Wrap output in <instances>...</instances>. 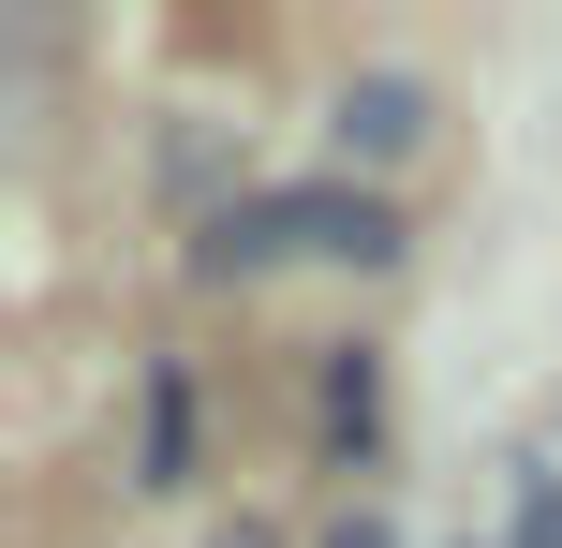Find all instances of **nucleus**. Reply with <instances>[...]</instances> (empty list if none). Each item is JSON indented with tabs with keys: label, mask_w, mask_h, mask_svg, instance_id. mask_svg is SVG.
Instances as JSON below:
<instances>
[{
	"label": "nucleus",
	"mask_w": 562,
	"mask_h": 548,
	"mask_svg": "<svg viewBox=\"0 0 562 548\" xmlns=\"http://www.w3.org/2000/svg\"><path fill=\"white\" fill-rule=\"evenodd\" d=\"M385 253H400L385 193H237L223 223L193 237L207 282H252V267H385Z\"/></svg>",
	"instance_id": "f257e3e1"
},
{
	"label": "nucleus",
	"mask_w": 562,
	"mask_h": 548,
	"mask_svg": "<svg viewBox=\"0 0 562 548\" xmlns=\"http://www.w3.org/2000/svg\"><path fill=\"white\" fill-rule=\"evenodd\" d=\"M326 134H340V164H400V148L429 134V89H415V75H356Z\"/></svg>",
	"instance_id": "f03ea898"
},
{
	"label": "nucleus",
	"mask_w": 562,
	"mask_h": 548,
	"mask_svg": "<svg viewBox=\"0 0 562 548\" xmlns=\"http://www.w3.org/2000/svg\"><path fill=\"white\" fill-rule=\"evenodd\" d=\"M178 474H193V385L148 371V490H178Z\"/></svg>",
	"instance_id": "7ed1b4c3"
},
{
	"label": "nucleus",
	"mask_w": 562,
	"mask_h": 548,
	"mask_svg": "<svg viewBox=\"0 0 562 548\" xmlns=\"http://www.w3.org/2000/svg\"><path fill=\"white\" fill-rule=\"evenodd\" d=\"M370 415H385V371H370V356H340V371H326V430L370 445Z\"/></svg>",
	"instance_id": "20e7f679"
},
{
	"label": "nucleus",
	"mask_w": 562,
	"mask_h": 548,
	"mask_svg": "<svg viewBox=\"0 0 562 548\" xmlns=\"http://www.w3.org/2000/svg\"><path fill=\"white\" fill-rule=\"evenodd\" d=\"M533 548H562V474H533Z\"/></svg>",
	"instance_id": "39448f33"
},
{
	"label": "nucleus",
	"mask_w": 562,
	"mask_h": 548,
	"mask_svg": "<svg viewBox=\"0 0 562 548\" xmlns=\"http://www.w3.org/2000/svg\"><path fill=\"white\" fill-rule=\"evenodd\" d=\"M326 548H400V534H385V519H340V534H326Z\"/></svg>",
	"instance_id": "423d86ee"
},
{
	"label": "nucleus",
	"mask_w": 562,
	"mask_h": 548,
	"mask_svg": "<svg viewBox=\"0 0 562 548\" xmlns=\"http://www.w3.org/2000/svg\"><path fill=\"white\" fill-rule=\"evenodd\" d=\"M207 548H281V534H267V519H223V534H207Z\"/></svg>",
	"instance_id": "0eeeda50"
}]
</instances>
